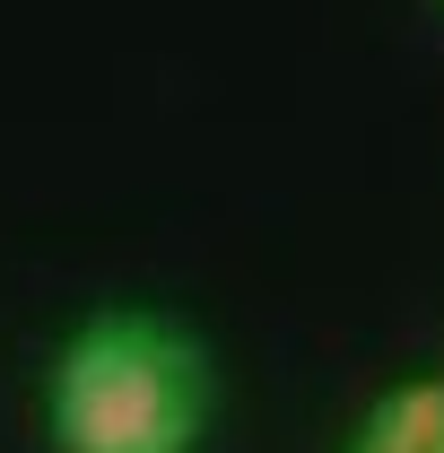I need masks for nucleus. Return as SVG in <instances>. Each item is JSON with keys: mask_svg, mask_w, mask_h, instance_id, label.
I'll use <instances>...</instances> for the list:
<instances>
[{"mask_svg": "<svg viewBox=\"0 0 444 453\" xmlns=\"http://www.w3.org/2000/svg\"><path fill=\"white\" fill-rule=\"evenodd\" d=\"M218 410L210 340L157 305H105L44 366L53 453H201Z\"/></svg>", "mask_w": 444, "mask_h": 453, "instance_id": "1", "label": "nucleus"}, {"mask_svg": "<svg viewBox=\"0 0 444 453\" xmlns=\"http://www.w3.org/2000/svg\"><path fill=\"white\" fill-rule=\"evenodd\" d=\"M348 453H444V375L375 393L357 436H348Z\"/></svg>", "mask_w": 444, "mask_h": 453, "instance_id": "2", "label": "nucleus"}]
</instances>
